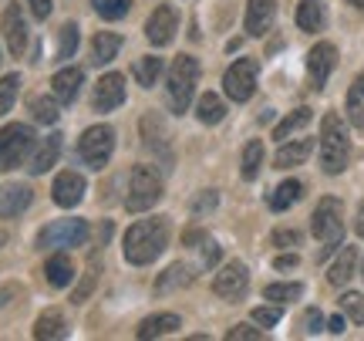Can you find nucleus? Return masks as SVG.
I'll use <instances>...</instances> for the list:
<instances>
[{
  "instance_id": "obj_48",
  "label": "nucleus",
  "mask_w": 364,
  "mask_h": 341,
  "mask_svg": "<svg viewBox=\"0 0 364 341\" xmlns=\"http://www.w3.org/2000/svg\"><path fill=\"white\" fill-rule=\"evenodd\" d=\"M297 263H300V257H297V253H280V257L273 261V267H277V271H294Z\"/></svg>"
},
{
  "instance_id": "obj_24",
  "label": "nucleus",
  "mask_w": 364,
  "mask_h": 341,
  "mask_svg": "<svg viewBox=\"0 0 364 341\" xmlns=\"http://www.w3.org/2000/svg\"><path fill=\"white\" fill-rule=\"evenodd\" d=\"M182 321L179 315H156V318H145L142 325H139V338L149 341V338H162V335H172V331H179Z\"/></svg>"
},
{
  "instance_id": "obj_43",
  "label": "nucleus",
  "mask_w": 364,
  "mask_h": 341,
  "mask_svg": "<svg viewBox=\"0 0 364 341\" xmlns=\"http://www.w3.org/2000/svg\"><path fill=\"white\" fill-rule=\"evenodd\" d=\"M300 328H304V335H317L321 328H327V321H324V315H321L317 308H311V311L304 315V321H300Z\"/></svg>"
},
{
  "instance_id": "obj_39",
  "label": "nucleus",
  "mask_w": 364,
  "mask_h": 341,
  "mask_svg": "<svg viewBox=\"0 0 364 341\" xmlns=\"http://www.w3.org/2000/svg\"><path fill=\"white\" fill-rule=\"evenodd\" d=\"M95 7H98V14H102L105 21H122L132 11V0H98Z\"/></svg>"
},
{
  "instance_id": "obj_6",
  "label": "nucleus",
  "mask_w": 364,
  "mask_h": 341,
  "mask_svg": "<svg viewBox=\"0 0 364 341\" xmlns=\"http://www.w3.org/2000/svg\"><path fill=\"white\" fill-rule=\"evenodd\" d=\"M112 152H115V129H112V125H91L78 139V159L88 169L102 172L105 166H108Z\"/></svg>"
},
{
  "instance_id": "obj_35",
  "label": "nucleus",
  "mask_w": 364,
  "mask_h": 341,
  "mask_svg": "<svg viewBox=\"0 0 364 341\" xmlns=\"http://www.w3.org/2000/svg\"><path fill=\"white\" fill-rule=\"evenodd\" d=\"M300 294H304V284H267L263 288V298L267 301H277V304H287V301H297Z\"/></svg>"
},
{
  "instance_id": "obj_5",
  "label": "nucleus",
  "mask_w": 364,
  "mask_h": 341,
  "mask_svg": "<svg viewBox=\"0 0 364 341\" xmlns=\"http://www.w3.org/2000/svg\"><path fill=\"white\" fill-rule=\"evenodd\" d=\"M162 199V176L156 166H135L129 176V196H125V210L129 213H145L152 210Z\"/></svg>"
},
{
  "instance_id": "obj_12",
  "label": "nucleus",
  "mask_w": 364,
  "mask_h": 341,
  "mask_svg": "<svg viewBox=\"0 0 364 341\" xmlns=\"http://www.w3.org/2000/svg\"><path fill=\"white\" fill-rule=\"evenodd\" d=\"M176 31H179V14H176V7H169V4L156 7V11H152V17L145 21V38L152 41L156 48L172 44Z\"/></svg>"
},
{
  "instance_id": "obj_26",
  "label": "nucleus",
  "mask_w": 364,
  "mask_h": 341,
  "mask_svg": "<svg viewBox=\"0 0 364 341\" xmlns=\"http://www.w3.org/2000/svg\"><path fill=\"white\" fill-rule=\"evenodd\" d=\"M300 196H304V183H300V179H287V183H280L273 189L267 203H270L273 213H284V210H290Z\"/></svg>"
},
{
  "instance_id": "obj_33",
  "label": "nucleus",
  "mask_w": 364,
  "mask_h": 341,
  "mask_svg": "<svg viewBox=\"0 0 364 341\" xmlns=\"http://www.w3.org/2000/svg\"><path fill=\"white\" fill-rule=\"evenodd\" d=\"M260 169H263V142L253 139V142H247V149H243V166H240V172H243L247 183H253V179L260 176Z\"/></svg>"
},
{
  "instance_id": "obj_14",
  "label": "nucleus",
  "mask_w": 364,
  "mask_h": 341,
  "mask_svg": "<svg viewBox=\"0 0 364 341\" xmlns=\"http://www.w3.org/2000/svg\"><path fill=\"white\" fill-rule=\"evenodd\" d=\"M0 27H4V38H7V48H11L14 58H21L27 48V21L21 4H7V11L0 17Z\"/></svg>"
},
{
  "instance_id": "obj_40",
  "label": "nucleus",
  "mask_w": 364,
  "mask_h": 341,
  "mask_svg": "<svg viewBox=\"0 0 364 341\" xmlns=\"http://www.w3.org/2000/svg\"><path fill=\"white\" fill-rule=\"evenodd\" d=\"M95 277H98V253H91V263H88V271H85V280H81V288L75 290V298H71V301L81 304L85 298H88L91 288H95Z\"/></svg>"
},
{
  "instance_id": "obj_1",
  "label": "nucleus",
  "mask_w": 364,
  "mask_h": 341,
  "mask_svg": "<svg viewBox=\"0 0 364 341\" xmlns=\"http://www.w3.org/2000/svg\"><path fill=\"white\" fill-rule=\"evenodd\" d=\"M166 247H169V220L166 216H152V220L132 224L125 240H122V253L135 267H145V263H152L156 257H162Z\"/></svg>"
},
{
  "instance_id": "obj_16",
  "label": "nucleus",
  "mask_w": 364,
  "mask_h": 341,
  "mask_svg": "<svg viewBox=\"0 0 364 341\" xmlns=\"http://www.w3.org/2000/svg\"><path fill=\"white\" fill-rule=\"evenodd\" d=\"M277 17V0H247V34L250 38H263L273 27Z\"/></svg>"
},
{
  "instance_id": "obj_22",
  "label": "nucleus",
  "mask_w": 364,
  "mask_h": 341,
  "mask_svg": "<svg viewBox=\"0 0 364 341\" xmlns=\"http://www.w3.org/2000/svg\"><path fill=\"white\" fill-rule=\"evenodd\" d=\"M34 338L38 341H61L68 338V325H65V315L61 311H44V315L34 321Z\"/></svg>"
},
{
  "instance_id": "obj_46",
  "label": "nucleus",
  "mask_w": 364,
  "mask_h": 341,
  "mask_svg": "<svg viewBox=\"0 0 364 341\" xmlns=\"http://www.w3.org/2000/svg\"><path fill=\"white\" fill-rule=\"evenodd\" d=\"M216 203H220V196H216V189H206L203 196L193 203V213L196 216H203V213H209V210H216Z\"/></svg>"
},
{
  "instance_id": "obj_38",
  "label": "nucleus",
  "mask_w": 364,
  "mask_h": 341,
  "mask_svg": "<svg viewBox=\"0 0 364 341\" xmlns=\"http://www.w3.org/2000/svg\"><path fill=\"white\" fill-rule=\"evenodd\" d=\"M75 51H78V24H65L58 41V61H68Z\"/></svg>"
},
{
  "instance_id": "obj_19",
  "label": "nucleus",
  "mask_w": 364,
  "mask_h": 341,
  "mask_svg": "<svg viewBox=\"0 0 364 341\" xmlns=\"http://www.w3.org/2000/svg\"><path fill=\"white\" fill-rule=\"evenodd\" d=\"M314 152V139H294V142L280 145V152L273 156V169H294L300 162H307Z\"/></svg>"
},
{
  "instance_id": "obj_51",
  "label": "nucleus",
  "mask_w": 364,
  "mask_h": 341,
  "mask_svg": "<svg viewBox=\"0 0 364 341\" xmlns=\"http://www.w3.org/2000/svg\"><path fill=\"white\" fill-rule=\"evenodd\" d=\"M354 230H358V236H364V203L358 206V220H354Z\"/></svg>"
},
{
  "instance_id": "obj_30",
  "label": "nucleus",
  "mask_w": 364,
  "mask_h": 341,
  "mask_svg": "<svg viewBox=\"0 0 364 341\" xmlns=\"http://www.w3.org/2000/svg\"><path fill=\"white\" fill-rule=\"evenodd\" d=\"M132 75H135V81H139L142 88H152V85L162 78V58H156V54L139 58V61L132 65Z\"/></svg>"
},
{
  "instance_id": "obj_32",
  "label": "nucleus",
  "mask_w": 364,
  "mask_h": 341,
  "mask_svg": "<svg viewBox=\"0 0 364 341\" xmlns=\"http://www.w3.org/2000/svg\"><path fill=\"white\" fill-rule=\"evenodd\" d=\"M61 102L58 98H48V95H34L31 98V115H34V122H41V125H54L58 118H61Z\"/></svg>"
},
{
  "instance_id": "obj_8",
  "label": "nucleus",
  "mask_w": 364,
  "mask_h": 341,
  "mask_svg": "<svg viewBox=\"0 0 364 341\" xmlns=\"http://www.w3.org/2000/svg\"><path fill=\"white\" fill-rule=\"evenodd\" d=\"M88 220H54L38 234V250H68V247H81L88 240Z\"/></svg>"
},
{
  "instance_id": "obj_50",
  "label": "nucleus",
  "mask_w": 364,
  "mask_h": 341,
  "mask_svg": "<svg viewBox=\"0 0 364 341\" xmlns=\"http://www.w3.org/2000/svg\"><path fill=\"white\" fill-rule=\"evenodd\" d=\"M203 240H206L203 230H189V234H186V243H203Z\"/></svg>"
},
{
  "instance_id": "obj_20",
  "label": "nucleus",
  "mask_w": 364,
  "mask_h": 341,
  "mask_svg": "<svg viewBox=\"0 0 364 341\" xmlns=\"http://www.w3.org/2000/svg\"><path fill=\"white\" fill-rule=\"evenodd\" d=\"M61 139L65 135H58V132H51L48 139H41V145H38V152L31 156V166L27 169L34 172V176H41V172H48L58 162V156H61Z\"/></svg>"
},
{
  "instance_id": "obj_45",
  "label": "nucleus",
  "mask_w": 364,
  "mask_h": 341,
  "mask_svg": "<svg viewBox=\"0 0 364 341\" xmlns=\"http://www.w3.org/2000/svg\"><path fill=\"white\" fill-rule=\"evenodd\" d=\"M300 230H273V247H300Z\"/></svg>"
},
{
  "instance_id": "obj_41",
  "label": "nucleus",
  "mask_w": 364,
  "mask_h": 341,
  "mask_svg": "<svg viewBox=\"0 0 364 341\" xmlns=\"http://www.w3.org/2000/svg\"><path fill=\"white\" fill-rule=\"evenodd\" d=\"M284 318V311L277 308V304H263V308H253V321L257 325H263V328H273L277 321Z\"/></svg>"
},
{
  "instance_id": "obj_27",
  "label": "nucleus",
  "mask_w": 364,
  "mask_h": 341,
  "mask_svg": "<svg viewBox=\"0 0 364 341\" xmlns=\"http://www.w3.org/2000/svg\"><path fill=\"white\" fill-rule=\"evenodd\" d=\"M118 51H122V38L112 34V31H98L95 41H91V54H95V65H108L115 61Z\"/></svg>"
},
{
  "instance_id": "obj_11",
  "label": "nucleus",
  "mask_w": 364,
  "mask_h": 341,
  "mask_svg": "<svg viewBox=\"0 0 364 341\" xmlns=\"http://www.w3.org/2000/svg\"><path fill=\"white\" fill-rule=\"evenodd\" d=\"M247 288H250V271H247V263H240V261H230L220 274L213 277V290H216L220 298H226V301L243 298Z\"/></svg>"
},
{
  "instance_id": "obj_17",
  "label": "nucleus",
  "mask_w": 364,
  "mask_h": 341,
  "mask_svg": "<svg viewBox=\"0 0 364 341\" xmlns=\"http://www.w3.org/2000/svg\"><path fill=\"white\" fill-rule=\"evenodd\" d=\"M81 81H85V71L81 68H61L58 75L51 78V92L61 105H71L81 92Z\"/></svg>"
},
{
  "instance_id": "obj_47",
  "label": "nucleus",
  "mask_w": 364,
  "mask_h": 341,
  "mask_svg": "<svg viewBox=\"0 0 364 341\" xmlns=\"http://www.w3.org/2000/svg\"><path fill=\"white\" fill-rule=\"evenodd\" d=\"M31 4V14L38 17V21H48V14H51V0H27Z\"/></svg>"
},
{
  "instance_id": "obj_10",
  "label": "nucleus",
  "mask_w": 364,
  "mask_h": 341,
  "mask_svg": "<svg viewBox=\"0 0 364 341\" xmlns=\"http://www.w3.org/2000/svg\"><path fill=\"white\" fill-rule=\"evenodd\" d=\"M334 68H338V48H334L331 41L314 44L311 54H307V78H311L314 92H321V88H324L327 78L334 75Z\"/></svg>"
},
{
  "instance_id": "obj_52",
  "label": "nucleus",
  "mask_w": 364,
  "mask_h": 341,
  "mask_svg": "<svg viewBox=\"0 0 364 341\" xmlns=\"http://www.w3.org/2000/svg\"><path fill=\"white\" fill-rule=\"evenodd\" d=\"M4 243H7V230H0V247H4Z\"/></svg>"
},
{
  "instance_id": "obj_4",
  "label": "nucleus",
  "mask_w": 364,
  "mask_h": 341,
  "mask_svg": "<svg viewBox=\"0 0 364 341\" xmlns=\"http://www.w3.org/2000/svg\"><path fill=\"white\" fill-rule=\"evenodd\" d=\"M196 85H199V61L193 54H179L169 68V78H166V98H169L172 112H186L189 102L196 95Z\"/></svg>"
},
{
  "instance_id": "obj_53",
  "label": "nucleus",
  "mask_w": 364,
  "mask_h": 341,
  "mask_svg": "<svg viewBox=\"0 0 364 341\" xmlns=\"http://www.w3.org/2000/svg\"><path fill=\"white\" fill-rule=\"evenodd\" d=\"M348 4H354V7H364V0H348Z\"/></svg>"
},
{
  "instance_id": "obj_55",
  "label": "nucleus",
  "mask_w": 364,
  "mask_h": 341,
  "mask_svg": "<svg viewBox=\"0 0 364 341\" xmlns=\"http://www.w3.org/2000/svg\"><path fill=\"white\" fill-rule=\"evenodd\" d=\"M0 61H4V58H0Z\"/></svg>"
},
{
  "instance_id": "obj_3",
  "label": "nucleus",
  "mask_w": 364,
  "mask_h": 341,
  "mask_svg": "<svg viewBox=\"0 0 364 341\" xmlns=\"http://www.w3.org/2000/svg\"><path fill=\"white\" fill-rule=\"evenodd\" d=\"M311 230H314V236L324 243V250L317 253L321 261L341 247V240H344V206H341L338 196H324L317 203V210H314V216H311Z\"/></svg>"
},
{
  "instance_id": "obj_15",
  "label": "nucleus",
  "mask_w": 364,
  "mask_h": 341,
  "mask_svg": "<svg viewBox=\"0 0 364 341\" xmlns=\"http://www.w3.org/2000/svg\"><path fill=\"white\" fill-rule=\"evenodd\" d=\"M125 102V78L122 75H105L98 85H95V98H91V108L95 112H112Z\"/></svg>"
},
{
  "instance_id": "obj_25",
  "label": "nucleus",
  "mask_w": 364,
  "mask_h": 341,
  "mask_svg": "<svg viewBox=\"0 0 364 341\" xmlns=\"http://www.w3.org/2000/svg\"><path fill=\"white\" fill-rule=\"evenodd\" d=\"M354 267H358V250L354 247H344L338 253V261L331 263V271H327V280L334 284V288H344L348 280L354 277Z\"/></svg>"
},
{
  "instance_id": "obj_44",
  "label": "nucleus",
  "mask_w": 364,
  "mask_h": 341,
  "mask_svg": "<svg viewBox=\"0 0 364 341\" xmlns=\"http://www.w3.org/2000/svg\"><path fill=\"white\" fill-rule=\"evenodd\" d=\"M203 267H206V271H213V267H216V263H220V257H223V250H220V243H213V240H203Z\"/></svg>"
},
{
  "instance_id": "obj_13",
  "label": "nucleus",
  "mask_w": 364,
  "mask_h": 341,
  "mask_svg": "<svg viewBox=\"0 0 364 341\" xmlns=\"http://www.w3.org/2000/svg\"><path fill=\"white\" fill-rule=\"evenodd\" d=\"M51 196L58 206H65V210H71V206H78L81 199H85V176L75 169H65L54 176V186H51Z\"/></svg>"
},
{
  "instance_id": "obj_23",
  "label": "nucleus",
  "mask_w": 364,
  "mask_h": 341,
  "mask_svg": "<svg viewBox=\"0 0 364 341\" xmlns=\"http://www.w3.org/2000/svg\"><path fill=\"white\" fill-rule=\"evenodd\" d=\"M193 280H196V267H189V263H172L166 274H159V280H156V294H169V290L189 288Z\"/></svg>"
},
{
  "instance_id": "obj_31",
  "label": "nucleus",
  "mask_w": 364,
  "mask_h": 341,
  "mask_svg": "<svg viewBox=\"0 0 364 341\" xmlns=\"http://www.w3.org/2000/svg\"><path fill=\"white\" fill-rule=\"evenodd\" d=\"M348 118H351L354 129H364V71L348 88Z\"/></svg>"
},
{
  "instance_id": "obj_28",
  "label": "nucleus",
  "mask_w": 364,
  "mask_h": 341,
  "mask_svg": "<svg viewBox=\"0 0 364 341\" xmlns=\"http://www.w3.org/2000/svg\"><path fill=\"white\" fill-rule=\"evenodd\" d=\"M297 27L307 31V34H317V31L324 27V4H321V0H300Z\"/></svg>"
},
{
  "instance_id": "obj_37",
  "label": "nucleus",
  "mask_w": 364,
  "mask_h": 341,
  "mask_svg": "<svg viewBox=\"0 0 364 341\" xmlns=\"http://www.w3.org/2000/svg\"><path fill=\"white\" fill-rule=\"evenodd\" d=\"M341 311H344V318H348V321H354V325H364V294H358V290H348V294L341 298Z\"/></svg>"
},
{
  "instance_id": "obj_34",
  "label": "nucleus",
  "mask_w": 364,
  "mask_h": 341,
  "mask_svg": "<svg viewBox=\"0 0 364 341\" xmlns=\"http://www.w3.org/2000/svg\"><path fill=\"white\" fill-rule=\"evenodd\" d=\"M311 118H314L311 108H297V112H290V115H287L284 122H280V125L273 129V139H287V135H294V132L304 129V125H307Z\"/></svg>"
},
{
  "instance_id": "obj_7",
  "label": "nucleus",
  "mask_w": 364,
  "mask_h": 341,
  "mask_svg": "<svg viewBox=\"0 0 364 341\" xmlns=\"http://www.w3.org/2000/svg\"><path fill=\"white\" fill-rule=\"evenodd\" d=\"M34 149V129L31 125H4L0 129V172H11L17 169Z\"/></svg>"
},
{
  "instance_id": "obj_2",
  "label": "nucleus",
  "mask_w": 364,
  "mask_h": 341,
  "mask_svg": "<svg viewBox=\"0 0 364 341\" xmlns=\"http://www.w3.org/2000/svg\"><path fill=\"white\" fill-rule=\"evenodd\" d=\"M351 159V139H348V125L338 112H327L321 122V169L327 176H338L344 172Z\"/></svg>"
},
{
  "instance_id": "obj_21",
  "label": "nucleus",
  "mask_w": 364,
  "mask_h": 341,
  "mask_svg": "<svg viewBox=\"0 0 364 341\" xmlns=\"http://www.w3.org/2000/svg\"><path fill=\"white\" fill-rule=\"evenodd\" d=\"M44 277H48L51 288H68V284L75 280V263H71V257H68L65 250H58V253L48 257V263H44Z\"/></svg>"
},
{
  "instance_id": "obj_49",
  "label": "nucleus",
  "mask_w": 364,
  "mask_h": 341,
  "mask_svg": "<svg viewBox=\"0 0 364 341\" xmlns=\"http://www.w3.org/2000/svg\"><path fill=\"white\" fill-rule=\"evenodd\" d=\"M327 331H331V335H341V331H344V315L331 318V321H327Z\"/></svg>"
},
{
  "instance_id": "obj_29",
  "label": "nucleus",
  "mask_w": 364,
  "mask_h": 341,
  "mask_svg": "<svg viewBox=\"0 0 364 341\" xmlns=\"http://www.w3.org/2000/svg\"><path fill=\"white\" fill-rule=\"evenodd\" d=\"M223 115H226V102H223L216 92H206L203 98H199L196 118H199L203 125H216V122H223Z\"/></svg>"
},
{
  "instance_id": "obj_54",
  "label": "nucleus",
  "mask_w": 364,
  "mask_h": 341,
  "mask_svg": "<svg viewBox=\"0 0 364 341\" xmlns=\"http://www.w3.org/2000/svg\"><path fill=\"white\" fill-rule=\"evenodd\" d=\"M361 277H364V263H361Z\"/></svg>"
},
{
  "instance_id": "obj_18",
  "label": "nucleus",
  "mask_w": 364,
  "mask_h": 341,
  "mask_svg": "<svg viewBox=\"0 0 364 341\" xmlns=\"http://www.w3.org/2000/svg\"><path fill=\"white\" fill-rule=\"evenodd\" d=\"M31 199H34L31 186H21V183L7 186V189L0 193V216H4V220H11V216H21V213L31 206Z\"/></svg>"
},
{
  "instance_id": "obj_36",
  "label": "nucleus",
  "mask_w": 364,
  "mask_h": 341,
  "mask_svg": "<svg viewBox=\"0 0 364 341\" xmlns=\"http://www.w3.org/2000/svg\"><path fill=\"white\" fill-rule=\"evenodd\" d=\"M17 92H21V75H4L0 78V115H7L14 108Z\"/></svg>"
},
{
  "instance_id": "obj_9",
  "label": "nucleus",
  "mask_w": 364,
  "mask_h": 341,
  "mask_svg": "<svg viewBox=\"0 0 364 341\" xmlns=\"http://www.w3.org/2000/svg\"><path fill=\"white\" fill-rule=\"evenodd\" d=\"M257 75H260L257 58H240V61H233V65L226 68L223 88H226V95H230L233 102H250L253 92H257Z\"/></svg>"
},
{
  "instance_id": "obj_42",
  "label": "nucleus",
  "mask_w": 364,
  "mask_h": 341,
  "mask_svg": "<svg viewBox=\"0 0 364 341\" xmlns=\"http://www.w3.org/2000/svg\"><path fill=\"white\" fill-rule=\"evenodd\" d=\"M230 341H263V331L260 328H250V325H236V328L226 331Z\"/></svg>"
}]
</instances>
